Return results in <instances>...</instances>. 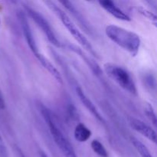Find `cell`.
I'll list each match as a JSON object with an SVG mask.
<instances>
[{"instance_id": "obj_18", "label": "cell", "mask_w": 157, "mask_h": 157, "mask_svg": "<svg viewBox=\"0 0 157 157\" xmlns=\"http://www.w3.org/2000/svg\"><path fill=\"white\" fill-rule=\"evenodd\" d=\"M5 107H6V103H5L4 97H3L2 94L0 90V110H3Z\"/></svg>"}, {"instance_id": "obj_19", "label": "cell", "mask_w": 157, "mask_h": 157, "mask_svg": "<svg viewBox=\"0 0 157 157\" xmlns=\"http://www.w3.org/2000/svg\"><path fill=\"white\" fill-rule=\"evenodd\" d=\"M40 157H48V156L45 153H43V152H41V153H40Z\"/></svg>"}, {"instance_id": "obj_9", "label": "cell", "mask_w": 157, "mask_h": 157, "mask_svg": "<svg viewBox=\"0 0 157 157\" xmlns=\"http://www.w3.org/2000/svg\"><path fill=\"white\" fill-rule=\"evenodd\" d=\"M76 93L77 95L78 96V98H79L80 101L82 103L83 105L85 107V108L87 109V110H88V111L90 112L97 120H98V121H101V122H103V121H104L103 117H101V115L100 114V113L98 112V109L95 107L94 103L87 98V96L85 94L84 90H83L81 87H78L76 88Z\"/></svg>"}, {"instance_id": "obj_21", "label": "cell", "mask_w": 157, "mask_h": 157, "mask_svg": "<svg viewBox=\"0 0 157 157\" xmlns=\"http://www.w3.org/2000/svg\"><path fill=\"white\" fill-rule=\"evenodd\" d=\"M0 23H1V21H0Z\"/></svg>"}, {"instance_id": "obj_17", "label": "cell", "mask_w": 157, "mask_h": 157, "mask_svg": "<svg viewBox=\"0 0 157 157\" xmlns=\"http://www.w3.org/2000/svg\"><path fill=\"white\" fill-rule=\"evenodd\" d=\"M0 157H9L7 148L1 134H0Z\"/></svg>"}, {"instance_id": "obj_13", "label": "cell", "mask_w": 157, "mask_h": 157, "mask_svg": "<svg viewBox=\"0 0 157 157\" xmlns=\"http://www.w3.org/2000/svg\"><path fill=\"white\" fill-rule=\"evenodd\" d=\"M68 48L71 49V51H73V52H75V53H77L78 55H79L80 56L82 57L83 58H84V60L86 61V62L88 63V64L90 66V67H91L92 70L94 71L95 73L97 74V73H98V72H101V69H100L99 66H98L97 64H95V63H94L93 61H90V59H89V58H87L85 55H84V53L82 52V51H81V49H80L79 48H78L77 46L71 45V44H69L68 45Z\"/></svg>"}, {"instance_id": "obj_4", "label": "cell", "mask_w": 157, "mask_h": 157, "mask_svg": "<svg viewBox=\"0 0 157 157\" xmlns=\"http://www.w3.org/2000/svg\"><path fill=\"white\" fill-rule=\"evenodd\" d=\"M104 71L114 82L126 91L135 94L136 87L133 79L126 69L113 63H107L104 66Z\"/></svg>"}, {"instance_id": "obj_2", "label": "cell", "mask_w": 157, "mask_h": 157, "mask_svg": "<svg viewBox=\"0 0 157 157\" xmlns=\"http://www.w3.org/2000/svg\"><path fill=\"white\" fill-rule=\"evenodd\" d=\"M42 115L44 117V121L48 126L55 144L62 152L64 156L65 157H77L73 147L70 144L68 140L66 138V136H64L61 129L56 124L55 120L52 117V113L48 109L44 108L42 109Z\"/></svg>"}, {"instance_id": "obj_15", "label": "cell", "mask_w": 157, "mask_h": 157, "mask_svg": "<svg viewBox=\"0 0 157 157\" xmlns=\"http://www.w3.org/2000/svg\"><path fill=\"white\" fill-rule=\"evenodd\" d=\"M144 113L147 115V118L150 120V122L153 124L155 127H156V115L153 106L150 103H145L144 104Z\"/></svg>"}, {"instance_id": "obj_14", "label": "cell", "mask_w": 157, "mask_h": 157, "mask_svg": "<svg viewBox=\"0 0 157 157\" xmlns=\"http://www.w3.org/2000/svg\"><path fill=\"white\" fill-rule=\"evenodd\" d=\"M93 151L101 157H108V153L104 146L98 140H94L90 144Z\"/></svg>"}, {"instance_id": "obj_11", "label": "cell", "mask_w": 157, "mask_h": 157, "mask_svg": "<svg viewBox=\"0 0 157 157\" xmlns=\"http://www.w3.org/2000/svg\"><path fill=\"white\" fill-rule=\"evenodd\" d=\"M75 137L81 143L86 142L90 139L91 136V131L83 124H78L75 129Z\"/></svg>"}, {"instance_id": "obj_12", "label": "cell", "mask_w": 157, "mask_h": 157, "mask_svg": "<svg viewBox=\"0 0 157 157\" xmlns=\"http://www.w3.org/2000/svg\"><path fill=\"white\" fill-rule=\"evenodd\" d=\"M131 143L135 147L138 153H140L141 157H153L152 154L150 153V150L147 149V147L143 144L142 142L137 140L136 138L132 137L131 138Z\"/></svg>"}, {"instance_id": "obj_3", "label": "cell", "mask_w": 157, "mask_h": 157, "mask_svg": "<svg viewBox=\"0 0 157 157\" xmlns=\"http://www.w3.org/2000/svg\"><path fill=\"white\" fill-rule=\"evenodd\" d=\"M45 3L48 6V7H50L51 9H52V11H54V12L56 14L57 16L60 18L61 22L63 23L64 27H66V29H67V30H68V32L71 34L72 36L75 38V40H76L77 41H78V43H79L81 45H82L84 48L87 49L88 52H90V53L93 54L94 55H96L90 41H89L88 40H87V38L80 32L79 29L77 28V26L75 25V23L73 22V21H72V20L71 19L70 17L67 15V14L64 11H63L61 8L58 7L57 5H55V3L52 2H45Z\"/></svg>"}, {"instance_id": "obj_7", "label": "cell", "mask_w": 157, "mask_h": 157, "mask_svg": "<svg viewBox=\"0 0 157 157\" xmlns=\"http://www.w3.org/2000/svg\"><path fill=\"white\" fill-rule=\"evenodd\" d=\"M130 124L135 131L140 133L142 136H145L147 139H148L151 142L156 144V133L151 127L145 124L144 121L138 119H134V118H132L130 120Z\"/></svg>"}, {"instance_id": "obj_16", "label": "cell", "mask_w": 157, "mask_h": 157, "mask_svg": "<svg viewBox=\"0 0 157 157\" xmlns=\"http://www.w3.org/2000/svg\"><path fill=\"white\" fill-rule=\"evenodd\" d=\"M138 11H139L140 13L142 14L144 17H146V18H147L148 19H150V21L154 24V25H156L157 18H156V15H155L154 13H153V12H150V11L147 10V9H145V8L144 7L138 8Z\"/></svg>"}, {"instance_id": "obj_1", "label": "cell", "mask_w": 157, "mask_h": 157, "mask_svg": "<svg viewBox=\"0 0 157 157\" xmlns=\"http://www.w3.org/2000/svg\"><path fill=\"white\" fill-rule=\"evenodd\" d=\"M106 35L112 41L128 52L132 56L137 55L140 47V36L124 28L110 25L106 28Z\"/></svg>"}, {"instance_id": "obj_10", "label": "cell", "mask_w": 157, "mask_h": 157, "mask_svg": "<svg viewBox=\"0 0 157 157\" xmlns=\"http://www.w3.org/2000/svg\"><path fill=\"white\" fill-rule=\"evenodd\" d=\"M35 57L37 58V59L38 60L40 63L41 64V65L51 74L52 77L56 80V81L59 84H62L63 83V79H62V77H61V75L60 74V72L58 71V69L55 67L53 64L47 58L44 56L42 54L39 53L38 55H35Z\"/></svg>"}, {"instance_id": "obj_8", "label": "cell", "mask_w": 157, "mask_h": 157, "mask_svg": "<svg viewBox=\"0 0 157 157\" xmlns=\"http://www.w3.org/2000/svg\"><path fill=\"white\" fill-rule=\"evenodd\" d=\"M99 4L104 10L107 11L112 16L115 17L117 19L121 20V21H130L131 20L130 17L127 13L121 10L120 8H118L114 2L110 0H101V1H99Z\"/></svg>"}, {"instance_id": "obj_6", "label": "cell", "mask_w": 157, "mask_h": 157, "mask_svg": "<svg viewBox=\"0 0 157 157\" xmlns=\"http://www.w3.org/2000/svg\"><path fill=\"white\" fill-rule=\"evenodd\" d=\"M18 18H19L20 24H21L23 34H24L25 38L26 41L28 43V45L29 46L31 51L35 56V55L39 53V52H38V46H37L36 41H35V38H34L32 31L31 29L30 25H29V21H28L27 17H26L25 14L24 12H21L18 14Z\"/></svg>"}, {"instance_id": "obj_20", "label": "cell", "mask_w": 157, "mask_h": 157, "mask_svg": "<svg viewBox=\"0 0 157 157\" xmlns=\"http://www.w3.org/2000/svg\"><path fill=\"white\" fill-rule=\"evenodd\" d=\"M18 153H19L20 157H24V156H23V155H22V153H21V152L20 151V150H18Z\"/></svg>"}, {"instance_id": "obj_5", "label": "cell", "mask_w": 157, "mask_h": 157, "mask_svg": "<svg viewBox=\"0 0 157 157\" xmlns=\"http://www.w3.org/2000/svg\"><path fill=\"white\" fill-rule=\"evenodd\" d=\"M26 11H27L29 16L31 17V18L36 23L37 25L39 27V29H41V31L45 35V36L47 37V38L50 41L51 44L55 45V47H60L61 43H60L59 40L58 39L55 32H54L53 29L51 27L50 24L44 18V17L41 14H40L39 12L31 9V8L27 7L26 8Z\"/></svg>"}]
</instances>
